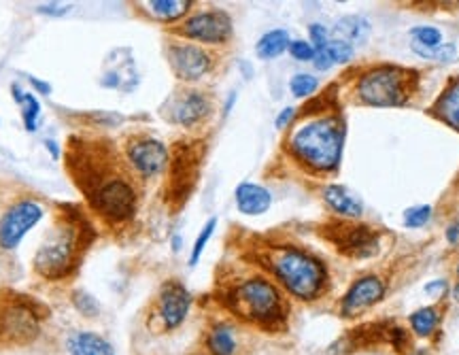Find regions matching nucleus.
<instances>
[{
  "instance_id": "obj_1",
  "label": "nucleus",
  "mask_w": 459,
  "mask_h": 355,
  "mask_svg": "<svg viewBox=\"0 0 459 355\" xmlns=\"http://www.w3.org/2000/svg\"><path fill=\"white\" fill-rule=\"evenodd\" d=\"M69 170L103 221L115 226L134 217L139 204L134 170L120 160L111 143L71 139Z\"/></svg>"
},
{
  "instance_id": "obj_2",
  "label": "nucleus",
  "mask_w": 459,
  "mask_h": 355,
  "mask_svg": "<svg viewBox=\"0 0 459 355\" xmlns=\"http://www.w3.org/2000/svg\"><path fill=\"white\" fill-rule=\"evenodd\" d=\"M223 306L240 321L274 332L287 327L289 304L281 287L264 274H251L223 289Z\"/></svg>"
},
{
  "instance_id": "obj_3",
  "label": "nucleus",
  "mask_w": 459,
  "mask_h": 355,
  "mask_svg": "<svg viewBox=\"0 0 459 355\" xmlns=\"http://www.w3.org/2000/svg\"><path fill=\"white\" fill-rule=\"evenodd\" d=\"M94 238L92 226L83 215L66 211L52 240H47L35 255V270L50 281L69 277L81 262L86 249Z\"/></svg>"
},
{
  "instance_id": "obj_4",
  "label": "nucleus",
  "mask_w": 459,
  "mask_h": 355,
  "mask_svg": "<svg viewBox=\"0 0 459 355\" xmlns=\"http://www.w3.org/2000/svg\"><path fill=\"white\" fill-rule=\"evenodd\" d=\"M264 260L266 268L289 296L302 302H313L323 296L327 285V270L315 255L291 245H281L272 247Z\"/></svg>"
},
{
  "instance_id": "obj_5",
  "label": "nucleus",
  "mask_w": 459,
  "mask_h": 355,
  "mask_svg": "<svg viewBox=\"0 0 459 355\" xmlns=\"http://www.w3.org/2000/svg\"><path fill=\"white\" fill-rule=\"evenodd\" d=\"M344 128L336 117H319L294 132L289 149L298 162L315 173L334 170L342 156Z\"/></svg>"
},
{
  "instance_id": "obj_6",
  "label": "nucleus",
  "mask_w": 459,
  "mask_h": 355,
  "mask_svg": "<svg viewBox=\"0 0 459 355\" xmlns=\"http://www.w3.org/2000/svg\"><path fill=\"white\" fill-rule=\"evenodd\" d=\"M408 71L397 66H378L366 73L357 83L359 103L370 107H402L408 100Z\"/></svg>"
},
{
  "instance_id": "obj_7",
  "label": "nucleus",
  "mask_w": 459,
  "mask_h": 355,
  "mask_svg": "<svg viewBox=\"0 0 459 355\" xmlns=\"http://www.w3.org/2000/svg\"><path fill=\"white\" fill-rule=\"evenodd\" d=\"M37 304L18 293L0 298V344H26L39 334Z\"/></svg>"
},
{
  "instance_id": "obj_8",
  "label": "nucleus",
  "mask_w": 459,
  "mask_h": 355,
  "mask_svg": "<svg viewBox=\"0 0 459 355\" xmlns=\"http://www.w3.org/2000/svg\"><path fill=\"white\" fill-rule=\"evenodd\" d=\"M43 219V206L35 200L13 204L0 219V249H16L22 238Z\"/></svg>"
},
{
  "instance_id": "obj_9",
  "label": "nucleus",
  "mask_w": 459,
  "mask_h": 355,
  "mask_svg": "<svg viewBox=\"0 0 459 355\" xmlns=\"http://www.w3.org/2000/svg\"><path fill=\"white\" fill-rule=\"evenodd\" d=\"M177 33L204 45H219L232 37V22L223 11H202L185 20Z\"/></svg>"
},
{
  "instance_id": "obj_10",
  "label": "nucleus",
  "mask_w": 459,
  "mask_h": 355,
  "mask_svg": "<svg viewBox=\"0 0 459 355\" xmlns=\"http://www.w3.org/2000/svg\"><path fill=\"white\" fill-rule=\"evenodd\" d=\"M126 158L130 168L141 177H156L166 168L168 151L162 141L151 136H134L126 143Z\"/></svg>"
},
{
  "instance_id": "obj_11",
  "label": "nucleus",
  "mask_w": 459,
  "mask_h": 355,
  "mask_svg": "<svg viewBox=\"0 0 459 355\" xmlns=\"http://www.w3.org/2000/svg\"><path fill=\"white\" fill-rule=\"evenodd\" d=\"M175 75L183 81H198L211 71V54L192 43H179L168 50Z\"/></svg>"
},
{
  "instance_id": "obj_12",
  "label": "nucleus",
  "mask_w": 459,
  "mask_h": 355,
  "mask_svg": "<svg viewBox=\"0 0 459 355\" xmlns=\"http://www.w3.org/2000/svg\"><path fill=\"white\" fill-rule=\"evenodd\" d=\"M192 306L190 291L179 281H168L158 296V317L164 330H177Z\"/></svg>"
},
{
  "instance_id": "obj_13",
  "label": "nucleus",
  "mask_w": 459,
  "mask_h": 355,
  "mask_svg": "<svg viewBox=\"0 0 459 355\" xmlns=\"http://www.w3.org/2000/svg\"><path fill=\"white\" fill-rule=\"evenodd\" d=\"M385 296V285L378 277L368 274L357 279L344 293L342 304H340V315L342 317H357L376 302H380Z\"/></svg>"
},
{
  "instance_id": "obj_14",
  "label": "nucleus",
  "mask_w": 459,
  "mask_h": 355,
  "mask_svg": "<svg viewBox=\"0 0 459 355\" xmlns=\"http://www.w3.org/2000/svg\"><path fill=\"white\" fill-rule=\"evenodd\" d=\"M347 255L353 257H370L378 251V234L370 226H338L336 234L330 236Z\"/></svg>"
},
{
  "instance_id": "obj_15",
  "label": "nucleus",
  "mask_w": 459,
  "mask_h": 355,
  "mask_svg": "<svg viewBox=\"0 0 459 355\" xmlns=\"http://www.w3.org/2000/svg\"><path fill=\"white\" fill-rule=\"evenodd\" d=\"M209 111H211L209 98L198 90H190L175 100L173 122H177L181 126H194V124L202 122L209 115Z\"/></svg>"
},
{
  "instance_id": "obj_16",
  "label": "nucleus",
  "mask_w": 459,
  "mask_h": 355,
  "mask_svg": "<svg viewBox=\"0 0 459 355\" xmlns=\"http://www.w3.org/2000/svg\"><path fill=\"white\" fill-rule=\"evenodd\" d=\"M272 196L268 190L255 183H240L236 187V206L245 215H262L270 209Z\"/></svg>"
},
{
  "instance_id": "obj_17",
  "label": "nucleus",
  "mask_w": 459,
  "mask_h": 355,
  "mask_svg": "<svg viewBox=\"0 0 459 355\" xmlns=\"http://www.w3.org/2000/svg\"><path fill=\"white\" fill-rule=\"evenodd\" d=\"M323 200L330 204L332 211H336L342 217H361L364 213V204L357 196H353L347 187L342 185H327L323 190Z\"/></svg>"
},
{
  "instance_id": "obj_18",
  "label": "nucleus",
  "mask_w": 459,
  "mask_h": 355,
  "mask_svg": "<svg viewBox=\"0 0 459 355\" xmlns=\"http://www.w3.org/2000/svg\"><path fill=\"white\" fill-rule=\"evenodd\" d=\"M431 113L446 126L459 130V79H453L446 86V90L431 107Z\"/></svg>"
},
{
  "instance_id": "obj_19",
  "label": "nucleus",
  "mask_w": 459,
  "mask_h": 355,
  "mask_svg": "<svg viewBox=\"0 0 459 355\" xmlns=\"http://www.w3.org/2000/svg\"><path fill=\"white\" fill-rule=\"evenodd\" d=\"M207 351L209 355H234L238 349L236 332L228 323H217L207 334Z\"/></svg>"
},
{
  "instance_id": "obj_20",
  "label": "nucleus",
  "mask_w": 459,
  "mask_h": 355,
  "mask_svg": "<svg viewBox=\"0 0 459 355\" xmlns=\"http://www.w3.org/2000/svg\"><path fill=\"white\" fill-rule=\"evenodd\" d=\"M71 355H115L113 347L94 332H75L69 340Z\"/></svg>"
},
{
  "instance_id": "obj_21",
  "label": "nucleus",
  "mask_w": 459,
  "mask_h": 355,
  "mask_svg": "<svg viewBox=\"0 0 459 355\" xmlns=\"http://www.w3.org/2000/svg\"><path fill=\"white\" fill-rule=\"evenodd\" d=\"M334 37L336 41H344L349 45L353 43H361L366 41L368 33H370V26L364 18H357V16H349V18H342L336 26H334Z\"/></svg>"
},
{
  "instance_id": "obj_22",
  "label": "nucleus",
  "mask_w": 459,
  "mask_h": 355,
  "mask_svg": "<svg viewBox=\"0 0 459 355\" xmlns=\"http://www.w3.org/2000/svg\"><path fill=\"white\" fill-rule=\"evenodd\" d=\"M145 7L149 16L160 22H177L192 9V3H187V0H153Z\"/></svg>"
},
{
  "instance_id": "obj_23",
  "label": "nucleus",
  "mask_w": 459,
  "mask_h": 355,
  "mask_svg": "<svg viewBox=\"0 0 459 355\" xmlns=\"http://www.w3.org/2000/svg\"><path fill=\"white\" fill-rule=\"evenodd\" d=\"M285 50H289V35L285 30H270L257 43V56L262 60L279 58Z\"/></svg>"
},
{
  "instance_id": "obj_24",
  "label": "nucleus",
  "mask_w": 459,
  "mask_h": 355,
  "mask_svg": "<svg viewBox=\"0 0 459 355\" xmlns=\"http://www.w3.org/2000/svg\"><path fill=\"white\" fill-rule=\"evenodd\" d=\"M438 321H440V315H438L436 306H423V308H419V310H414L410 315V327L421 338L431 336L434 330L438 327Z\"/></svg>"
},
{
  "instance_id": "obj_25",
  "label": "nucleus",
  "mask_w": 459,
  "mask_h": 355,
  "mask_svg": "<svg viewBox=\"0 0 459 355\" xmlns=\"http://www.w3.org/2000/svg\"><path fill=\"white\" fill-rule=\"evenodd\" d=\"M20 107H22V117H24L26 130H28V132H35V130H37V124H39V115H41V105H39V100H37L30 92H26L24 98H22V103H20Z\"/></svg>"
},
{
  "instance_id": "obj_26",
  "label": "nucleus",
  "mask_w": 459,
  "mask_h": 355,
  "mask_svg": "<svg viewBox=\"0 0 459 355\" xmlns=\"http://www.w3.org/2000/svg\"><path fill=\"white\" fill-rule=\"evenodd\" d=\"M412 52L419 54V56L425 58V60H438V62L453 60L455 54H457L455 45H451V43H448V45H438V47H423V45H419V43H412Z\"/></svg>"
},
{
  "instance_id": "obj_27",
  "label": "nucleus",
  "mask_w": 459,
  "mask_h": 355,
  "mask_svg": "<svg viewBox=\"0 0 459 355\" xmlns=\"http://www.w3.org/2000/svg\"><path fill=\"white\" fill-rule=\"evenodd\" d=\"M317 86H319V79L313 77V75H308V73H298V75H294L291 81H289V88H291V92H294L296 98H306V96H310V94L317 90Z\"/></svg>"
},
{
  "instance_id": "obj_28",
  "label": "nucleus",
  "mask_w": 459,
  "mask_h": 355,
  "mask_svg": "<svg viewBox=\"0 0 459 355\" xmlns=\"http://www.w3.org/2000/svg\"><path fill=\"white\" fill-rule=\"evenodd\" d=\"M410 37L414 39L412 43H419L423 47H438L442 45V33L431 26H417L410 30Z\"/></svg>"
},
{
  "instance_id": "obj_29",
  "label": "nucleus",
  "mask_w": 459,
  "mask_h": 355,
  "mask_svg": "<svg viewBox=\"0 0 459 355\" xmlns=\"http://www.w3.org/2000/svg\"><path fill=\"white\" fill-rule=\"evenodd\" d=\"M325 52H327V56L332 58V62L334 64H344V62H349L351 58H353V45H349V43H344V41H336V39H332L327 45H325Z\"/></svg>"
},
{
  "instance_id": "obj_30",
  "label": "nucleus",
  "mask_w": 459,
  "mask_h": 355,
  "mask_svg": "<svg viewBox=\"0 0 459 355\" xmlns=\"http://www.w3.org/2000/svg\"><path fill=\"white\" fill-rule=\"evenodd\" d=\"M431 217V206L421 204V206H410L404 211V226L406 228H421L429 221Z\"/></svg>"
},
{
  "instance_id": "obj_31",
  "label": "nucleus",
  "mask_w": 459,
  "mask_h": 355,
  "mask_svg": "<svg viewBox=\"0 0 459 355\" xmlns=\"http://www.w3.org/2000/svg\"><path fill=\"white\" fill-rule=\"evenodd\" d=\"M215 226H217V219L213 217V219H209V223H207V226L202 228V232L198 234V238H196V243H194V249H192V257H190V264H192V266L198 264V260H200V255H202V251H204L209 238L213 236Z\"/></svg>"
},
{
  "instance_id": "obj_32",
  "label": "nucleus",
  "mask_w": 459,
  "mask_h": 355,
  "mask_svg": "<svg viewBox=\"0 0 459 355\" xmlns=\"http://www.w3.org/2000/svg\"><path fill=\"white\" fill-rule=\"evenodd\" d=\"M289 54L291 58H296L298 62H313L315 60V47L308 41H289Z\"/></svg>"
},
{
  "instance_id": "obj_33",
  "label": "nucleus",
  "mask_w": 459,
  "mask_h": 355,
  "mask_svg": "<svg viewBox=\"0 0 459 355\" xmlns=\"http://www.w3.org/2000/svg\"><path fill=\"white\" fill-rule=\"evenodd\" d=\"M308 35H310V41H313L315 52H317V50H323V47L330 43V33H327V28L321 26V24H313V26L308 28Z\"/></svg>"
},
{
  "instance_id": "obj_34",
  "label": "nucleus",
  "mask_w": 459,
  "mask_h": 355,
  "mask_svg": "<svg viewBox=\"0 0 459 355\" xmlns=\"http://www.w3.org/2000/svg\"><path fill=\"white\" fill-rule=\"evenodd\" d=\"M77 308H79L83 315H88V317H94V315L98 313V304H96L94 298L88 296V293H79V296H77Z\"/></svg>"
},
{
  "instance_id": "obj_35",
  "label": "nucleus",
  "mask_w": 459,
  "mask_h": 355,
  "mask_svg": "<svg viewBox=\"0 0 459 355\" xmlns=\"http://www.w3.org/2000/svg\"><path fill=\"white\" fill-rule=\"evenodd\" d=\"M39 11L41 13H50V16H64V13L71 11V7L69 5H60V3H52V5H41Z\"/></svg>"
},
{
  "instance_id": "obj_36",
  "label": "nucleus",
  "mask_w": 459,
  "mask_h": 355,
  "mask_svg": "<svg viewBox=\"0 0 459 355\" xmlns=\"http://www.w3.org/2000/svg\"><path fill=\"white\" fill-rule=\"evenodd\" d=\"M294 115H296V109H294V107L283 109V111L279 113V117H277V128H285V126L294 120Z\"/></svg>"
},
{
  "instance_id": "obj_37",
  "label": "nucleus",
  "mask_w": 459,
  "mask_h": 355,
  "mask_svg": "<svg viewBox=\"0 0 459 355\" xmlns=\"http://www.w3.org/2000/svg\"><path fill=\"white\" fill-rule=\"evenodd\" d=\"M446 240H448L451 245L459 243V221H455L453 226H448V230H446Z\"/></svg>"
},
{
  "instance_id": "obj_38",
  "label": "nucleus",
  "mask_w": 459,
  "mask_h": 355,
  "mask_svg": "<svg viewBox=\"0 0 459 355\" xmlns=\"http://www.w3.org/2000/svg\"><path fill=\"white\" fill-rule=\"evenodd\" d=\"M440 289H446V281H436V283H429V285L425 287L427 293H436V291H440Z\"/></svg>"
},
{
  "instance_id": "obj_39",
  "label": "nucleus",
  "mask_w": 459,
  "mask_h": 355,
  "mask_svg": "<svg viewBox=\"0 0 459 355\" xmlns=\"http://www.w3.org/2000/svg\"><path fill=\"white\" fill-rule=\"evenodd\" d=\"M45 147L52 151V156H54V160H60V147L56 145V141H45Z\"/></svg>"
},
{
  "instance_id": "obj_40",
  "label": "nucleus",
  "mask_w": 459,
  "mask_h": 355,
  "mask_svg": "<svg viewBox=\"0 0 459 355\" xmlns=\"http://www.w3.org/2000/svg\"><path fill=\"white\" fill-rule=\"evenodd\" d=\"M30 83H33V86H35L37 90H41L43 94H50V90H52V88H50L47 83H43V81H39V79H30Z\"/></svg>"
},
{
  "instance_id": "obj_41",
  "label": "nucleus",
  "mask_w": 459,
  "mask_h": 355,
  "mask_svg": "<svg viewBox=\"0 0 459 355\" xmlns=\"http://www.w3.org/2000/svg\"><path fill=\"white\" fill-rule=\"evenodd\" d=\"M453 298H455V300L459 302V283H457V285L453 287Z\"/></svg>"
},
{
  "instance_id": "obj_42",
  "label": "nucleus",
  "mask_w": 459,
  "mask_h": 355,
  "mask_svg": "<svg viewBox=\"0 0 459 355\" xmlns=\"http://www.w3.org/2000/svg\"><path fill=\"white\" fill-rule=\"evenodd\" d=\"M457 277H459V266H457Z\"/></svg>"
}]
</instances>
